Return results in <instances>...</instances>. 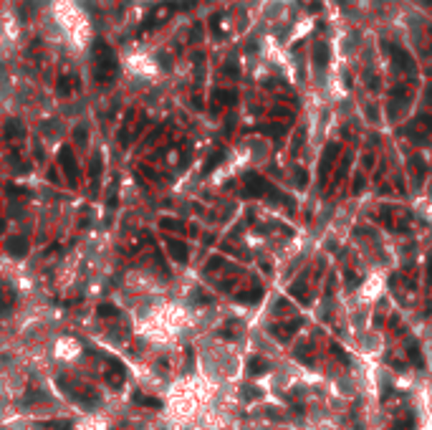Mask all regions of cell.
Here are the masks:
<instances>
[{
  "label": "cell",
  "instance_id": "obj_1",
  "mask_svg": "<svg viewBox=\"0 0 432 430\" xmlns=\"http://www.w3.org/2000/svg\"><path fill=\"white\" fill-rule=\"evenodd\" d=\"M48 23L51 33H56L61 43H69L79 51L86 48L94 38V26L81 0H51Z\"/></svg>",
  "mask_w": 432,
  "mask_h": 430
},
{
  "label": "cell",
  "instance_id": "obj_2",
  "mask_svg": "<svg viewBox=\"0 0 432 430\" xmlns=\"http://www.w3.org/2000/svg\"><path fill=\"white\" fill-rule=\"evenodd\" d=\"M271 190V185L263 180V177H258V175H248V187H245V197H261V195H266Z\"/></svg>",
  "mask_w": 432,
  "mask_h": 430
},
{
  "label": "cell",
  "instance_id": "obj_3",
  "mask_svg": "<svg viewBox=\"0 0 432 430\" xmlns=\"http://www.w3.org/2000/svg\"><path fill=\"white\" fill-rule=\"evenodd\" d=\"M6 248H8V253H11V256H16V258H23V256L28 253V241H26L23 236H13V238H8Z\"/></svg>",
  "mask_w": 432,
  "mask_h": 430
},
{
  "label": "cell",
  "instance_id": "obj_4",
  "mask_svg": "<svg viewBox=\"0 0 432 430\" xmlns=\"http://www.w3.org/2000/svg\"><path fill=\"white\" fill-rule=\"evenodd\" d=\"M61 162H64V170H66V175H69V182H76V162H74V154H71V149L69 147H64L61 149Z\"/></svg>",
  "mask_w": 432,
  "mask_h": 430
},
{
  "label": "cell",
  "instance_id": "obj_5",
  "mask_svg": "<svg viewBox=\"0 0 432 430\" xmlns=\"http://www.w3.org/2000/svg\"><path fill=\"white\" fill-rule=\"evenodd\" d=\"M167 251H169V253H172V258H174V261H179V263H184V261H187V256H190V253H187V246H184L182 241H174V238H169V241H167Z\"/></svg>",
  "mask_w": 432,
  "mask_h": 430
},
{
  "label": "cell",
  "instance_id": "obj_6",
  "mask_svg": "<svg viewBox=\"0 0 432 430\" xmlns=\"http://www.w3.org/2000/svg\"><path fill=\"white\" fill-rule=\"evenodd\" d=\"M106 382H109L111 387H119V385L124 382V367H121L119 362H111V367L106 369Z\"/></svg>",
  "mask_w": 432,
  "mask_h": 430
},
{
  "label": "cell",
  "instance_id": "obj_7",
  "mask_svg": "<svg viewBox=\"0 0 432 430\" xmlns=\"http://www.w3.org/2000/svg\"><path fill=\"white\" fill-rule=\"evenodd\" d=\"M266 369H268V362L263 357H251L248 359V372L251 374H263Z\"/></svg>",
  "mask_w": 432,
  "mask_h": 430
},
{
  "label": "cell",
  "instance_id": "obj_8",
  "mask_svg": "<svg viewBox=\"0 0 432 430\" xmlns=\"http://www.w3.org/2000/svg\"><path fill=\"white\" fill-rule=\"evenodd\" d=\"M281 327H283V329H278V327H271V334H273V337H278V339H288V337H291V334L298 329V321H296V324H281Z\"/></svg>",
  "mask_w": 432,
  "mask_h": 430
},
{
  "label": "cell",
  "instance_id": "obj_9",
  "mask_svg": "<svg viewBox=\"0 0 432 430\" xmlns=\"http://www.w3.org/2000/svg\"><path fill=\"white\" fill-rule=\"evenodd\" d=\"M134 402H139V405H147V407H154V410H159L162 407V402L159 400H154V397H147V395H134Z\"/></svg>",
  "mask_w": 432,
  "mask_h": 430
},
{
  "label": "cell",
  "instance_id": "obj_10",
  "mask_svg": "<svg viewBox=\"0 0 432 430\" xmlns=\"http://www.w3.org/2000/svg\"><path fill=\"white\" fill-rule=\"evenodd\" d=\"M261 296H263V291H261V289H253V291H243V294H238V299H240V301H251V304L261 301Z\"/></svg>",
  "mask_w": 432,
  "mask_h": 430
},
{
  "label": "cell",
  "instance_id": "obj_11",
  "mask_svg": "<svg viewBox=\"0 0 432 430\" xmlns=\"http://www.w3.org/2000/svg\"><path fill=\"white\" fill-rule=\"evenodd\" d=\"M407 354H409V359H414V364H417V367H424V359H422V354H419V349H417V344H409V349H407Z\"/></svg>",
  "mask_w": 432,
  "mask_h": 430
},
{
  "label": "cell",
  "instance_id": "obj_12",
  "mask_svg": "<svg viewBox=\"0 0 432 430\" xmlns=\"http://www.w3.org/2000/svg\"><path fill=\"white\" fill-rule=\"evenodd\" d=\"M412 425H414V420H412V417L407 415V417H402V420H397V422H394V425H392L389 430H412Z\"/></svg>",
  "mask_w": 432,
  "mask_h": 430
},
{
  "label": "cell",
  "instance_id": "obj_13",
  "mask_svg": "<svg viewBox=\"0 0 432 430\" xmlns=\"http://www.w3.org/2000/svg\"><path fill=\"white\" fill-rule=\"evenodd\" d=\"M240 397H243V400H261L263 392H261V390H251V385H248V387H243Z\"/></svg>",
  "mask_w": 432,
  "mask_h": 430
},
{
  "label": "cell",
  "instance_id": "obj_14",
  "mask_svg": "<svg viewBox=\"0 0 432 430\" xmlns=\"http://www.w3.org/2000/svg\"><path fill=\"white\" fill-rule=\"evenodd\" d=\"M159 226L167 228V231H182V223H179V221H172V218H162Z\"/></svg>",
  "mask_w": 432,
  "mask_h": 430
},
{
  "label": "cell",
  "instance_id": "obj_15",
  "mask_svg": "<svg viewBox=\"0 0 432 430\" xmlns=\"http://www.w3.org/2000/svg\"><path fill=\"white\" fill-rule=\"evenodd\" d=\"M99 316H119V309L111 304H104V306H99Z\"/></svg>",
  "mask_w": 432,
  "mask_h": 430
},
{
  "label": "cell",
  "instance_id": "obj_16",
  "mask_svg": "<svg viewBox=\"0 0 432 430\" xmlns=\"http://www.w3.org/2000/svg\"><path fill=\"white\" fill-rule=\"evenodd\" d=\"M51 425H53V430H71V422L69 420H56Z\"/></svg>",
  "mask_w": 432,
  "mask_h": 430
},
{
  "label": "cell",
  "instance_id": "obj_17",
  "mask_svg": "<svg viewBox=\"0 0 432 430\" xmlns=\"http://www.w3.org/2000/svg\"><path fill=\"white\" fill-rule=\"evenodd\" d=\"M220 266H223V258L220 256H215V258L207 261V268H220Z\"/></svg>",
  "mask_w": 432,
  "mask_h": 430
},
{
  "label": "cell",
  "instance_id": "obj_18",
  "mask_svg": "<svg viewBox=\"0 0 432 430\" xmlns=\"http://www.w3.org/2000/svg\"><path fill=\"white\" fill-rule=\"evenodd\" d=\"M46 397H48L46 392H31V395L26 397V402H33V400H46Z\"/></svg>",
  "mask_w": 432,
  "mask_h": 430
},
{
  "label": "cell",
  "instance_id": "obj_19",
  "mask_svg": "<svg viewBox=\"0 0 432 430\" xmlns=\"http://www.w3.org/2000/svg\"><path fill=\"white\" fill-rule=\"evenodd\" d=\"M192 299H195V301H210V296H207V294H202V291H195V294H192Z\"/></svg>",
  "mask_w": 432,
  "mask_h": 430
}]
</instances>
